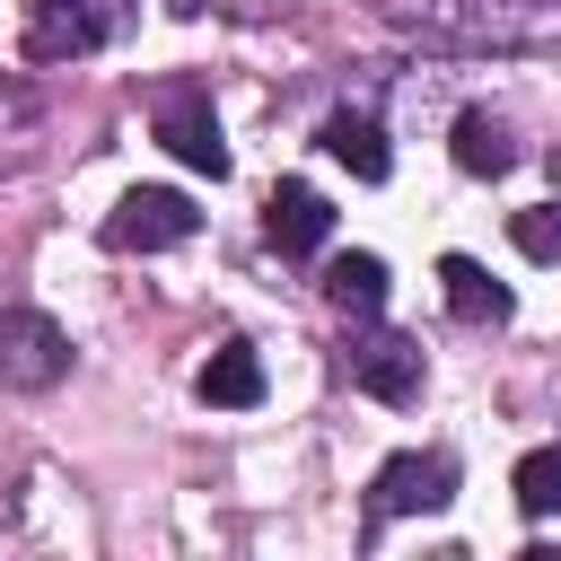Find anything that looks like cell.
<instances>
[{
	"label": "cell",
	"instance_id": "obj_1",
	"mask_svg": "<svg viewBox=\"0 0 561 561\" xmlns=\"http://www.w3.org/2000/svg\"><path fill=\"white\" fill-rule=\"evenodd\" d=\"M377 18L438 53H561V0H377Z\"/></svg>",
	"mask_w": 561,
	"mask_h": 561
},
{
	"label": "cell",
	"instance_id": "obj_2",
	"mask_svg": "<svg viewBox=\"0 0 561 561\" xmlns=\"http://www.w3.org/2000/svg\"><path fill=\"white\" fill-rule=\"evenodd\" d=\"M140 18V0H35L26 9V61H88L105 44H123Z\"/></svg>",
	"mask_w": 561,
	"mask_h": 561
},
{
	"label": "cell",
	"instance_id": "obj_3",
	"mask_svg": "<svg viewBox=\"0 0 561 561\" xmlns=\"http://www.w3.org/2000/svg\"><path fill=\"white\" fill-rule=\"evenodd\" d=\"M447 500H456V456H447V447H403V456H386L377 482H368V535L394 526V517H430V508H447Z\"/></svg>",
	"mask_w": 561,
	"mask_h": 561
},
{
	"label": "cell",
	"instance_id": "obj_4",
	"mask_svg": "<svg viewBox=\"0 0 561 561\" xmlns=\"http://www.w3.org/2000/svg\"><path fill=\"white\" fill-rule=\"evenodd\" d=\"M202 228V210L175 193V184H131L114 210H105V245L114 254H167V245H184Z\"/></svg>",
	"mask_w": 561,
	"mask_h": 561
},
{
	"label": "cell",
	"instance_id": "obj_5",
	"mask_svg": "<svg viewBox=\"0 0 561 561\" xmlns=\"http://www.w3.org/2000/svg\"><path fill=\"white\" fill-rule=\"evenodd\" d=\"M70 377V333L44 316V307H0V386L18 394H44Z\"/></svg>",
	"mask_w": 561,
	"mask_h": 561
},
{
	"label": "cell",
	"instance_id": "obj_6",
	"mask_svg": "<svg viewBox=\"0 0 561 561\" xmlns=\"http://www.w3.org/2000/svg\"><path fill=\"white\" fill-rule=\"evenodd\" d=\"M149 123H158V140L193 167V175H228V140H219V114H210V96L193 88V79H167L158 96H149Z\"/></svg>",
	"mask_w": 561,
	"mask_h": 561
},
{
	"label": "cell",
	"instance_id": "obj_7",
	"mask_svg": "<svg viewBox=\"0 0 561 561\" xmlns=\"http://www.w3.org/2000/svg\"><path fill=\"white\" fill-rule=\"evenodd\" d=\"M421 377H430V359H421L412 333H359V342H351V386H359V394H377V403H421Z\"/></svg>",
	"mask_w": 561,
	"mask_h": 561
},
{
	"label": "cell",
	"instance_id": "obj_8",
	"mask_svg": "<svg viewBox=\"0 0 561 561\" xmlns=\"http://www.w3.org/2000/svg\"><path fill=\"white\" fill-rule=\"evenodd\" d=\"M263 237H272L280 254H316V245L333 237V202H324L316 184H298V175H289V184L263 202Z\"/></svg>",
	"mask_w": 561,
	"mask_h": 561
},
{
	"label": "cell",
	"instance_id": "obj_9",
	"mask_svg": "<svg viewBox=\"0 0 561 561\" xmlns=\"http://www.w3.org/2000/svg\"><path fill=\"white\" fill-rule=\"evenodd\" d=\"M316 140H324V158H342L359 184H386V175H394V149H386V131H377V114H368V105L324 114V131H316Z\"/></svg>",
	"mask_w": 561,
	"mask_h": 561
},
{
	"label": "cell",
	"instance_id": "obj_10",
	"mask_svg": "<svg viewBox=\"0 0 561 561\" xmlns=\"http://www.w3.org/2000/svg\"><path fill=\"white\" fill-rule=\"evenodd\" d=\"M193 394H202L210 412H254V403H263V359H254L245 342H219V351L202 359Z\"/></svg>",
	"mask_w": 561,
	"mask_h": 561
},
{
	"label": "cell",
	"instance_id": "obj_11",
	"mask_svg": "<svg viewBox=\"0 0 561 561\" xmlns=\"http://www.w3.org/2000/svg\"><path fill=\"white\" fill-rule=\"evenodd\" d=\"M438 289H447V316H456V324H508V289H500L473 254H447V263H438Z\"/></svg>",
	"mask_w": 561,
	"mask_h": 561
},
{
	"label": "cell",
	"instance_id": "obj_12",
	"mask_svg": "<svg viewBox=\"0 0 561 561\" xmlns=\"http://www.w3.org/2000/svg\"><path fill=\"white\" fill-rule=\"evenodd\" d=\"M447 149H456V167H465V175H508V167H517L508 123H500V114H482V105H473V114H456V140H447Z\"/></svg>",
	"mask_w": 561,
	"mask_h": 561
},
{
	"label": "cell",
	"instance_id": "obj_13",
	"mask_svg": "<svg viewBox=\"0 0 561 561\" xmlns=\"http://www.w3.org/2000/svg\"><path fill=\"white\" fill-rule=\"evenodd\" d=\"M324 298H333L342 316H377V307H386V263H377V254H333V263H324Z\"/></svg>",
	"mask_w": 561,
	"mask_h": 561
},
{
	"label": "cell",
	"instance_id": "obj_14",
	"mask_svg": "<svg viewBox=\"0 0 561 561\" xmlns=\"http://www.w3.org/2000/svg\"><path fill=\"white\" fill-rule=\"evenodd\" d=\"M508 491H517L526 517H561V438L552 447H526L517 473H508Z\"/></svg>",
	"mask_w": 561,
	"mask_h": 561
},
{
	"label": "cell",
	"instance_id": "obj_15",
	"mask_svg": "<svg viewBox=\"0 0 561 561\" xmlns=\"http://www.w3.org/2000/svg\"><path fill=\"white\" fill-rule=\"evenodd\" d=\"M508 237L526 263H561V202H535V210H508Z\"/></svg>",
	"mask_w": 561,
	"mask_h": 561
},
{
	"label": "cell",
	"instance_id": "obj_16",
	"mask_svg": "<svg viewBox=\"0 0 561 561\" xmlns=\"http://www.w3.org/2000/svg\"><path fill=\"white\" fill-rule=\"evenodd\" d=\"M26 131H35V96H26V88H18L9 70H0V158H9V149L26 140Z\"/></svg>",
	"mask_w": 561,
	"mask_h": 561
},
{
	"label": "cell",
	"instance_id": "obj_17",
	"mask_svg": "<svg viewBox=\"0 0 561 561\" xmlns=\"http://www.w3.org/2000/svg\"><path fill=\"white\" fill-rule=\"evenodd\" d=\"M543 167H552V184H561V149H552V158H543Z\"/></svg>",
	"mask_w": 561,
	"mask_h": 561
}]
</instances>
